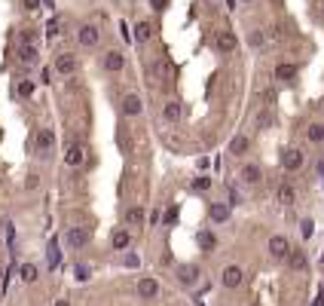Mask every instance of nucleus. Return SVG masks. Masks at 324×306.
I'll return each instance as SVG.
<instances>
[{
  "label": "nucleus",
  "instance_id": "nucleus-1",
  "mask_svg": "<svg viewBox=\"0 0 324 306\" xmlns=\"http://www.w3.org/2000/svg\"><path fill=\"white\" fill-rule=\"evenodd\" d=\"M89 236H92L89 226H71V230L64 233V245L67 248H86L89 245Z\"/></svg>",
  "mask_w": 324,
  "mask_h": 306
},
{
  "label": "nucleus",
  "instance_id": "nucleus-2",
  "mask_svg": "<svg viewBox=\"0 0 324 306\" xmlns=\"http://www.w3.org/2000/svg\"><path fill=\"white\" fill-rule=\"evenodd\" d=\"M34 147H37V156L49 160V156H52V147H55V135H52V129H40V132H37V138H34Z\"/></svg>",
  "mask_w": 324,
  "mask_h": 306
},
{
  "label": "nucleus",
  "instance_id": "nucleus-3",
  "mask_svg": "<svg viewBox=\"0 0 324 306\" xmlns=\"http://www.w3.org/2000/svg\"><path fill=\"white\" fill-rule=\"evenodd\" d=\"M55 71H59L61 77H74L77 74V59H74V55L71 52H59V55H55Z\"/></svg>",
  "mask_w": 324,
  "mask_h": 306
},
{
  "label": "nucleus",
  "instance_id": "nucleus-4",
  "mask_svg": "<svg viewBox=\"0 0 324 306\" xmlns=\"http://www.w3.org/2000/svg\"><path fill=\"white\" fill-rule=\"evenodd\" d=\"M19 61H21V64H37V61H40L37 43H19Z\"/></svg>",
  "mask_w": 324,
  "mask_h": 306
},
{
  "label": "nucleus",
  "instance_id": "nucleus-5",
  "mask_svg": "<svg viewBox=\"0 0 324 306\" xmlns=\"http://www.w3.org/2000/svg\"><path fill=\"white\" fill-rule=\"evenodd\" d=\"M178 282L181 285H196V282H199V266L196 264H183V266H178Z\"/></svg>",
  "mask_w": 324,
  "mask_h": 306
},
{
  "label": "nucleus",
  "instance_id": "nucleus-6",
  "mask_svg": "<svg viewBox=\"0 0 324 306\" xmlns=\"http://www.w3.org/2000/svg\"><path fill=\"white\" fill-rule=\"evenodd\" d=\"M236 46H239V40H236V34H233V31H221V34H217V49H221L223 55L236 52Z\"/></svg>",
  "mask_w": 324,
  "mask_h": 306
},
{
  "label": "nucleus",
  "instance_id": "nucleus-7",
  "mask_svg": "<svg viewBox=\"0 0 324 306\" xmlns=\"http://www.w3.org/2000/svg\"><path fill=\"white\" fill-rule=\"evenodd\" d=\"M156 294H159V285H156V279H150V276L138 279V297L150 300V297H156Z\"/></svg>",
  "mask_w": 324,
  "mask_h": 306
},
{
  "label": "nucleus",
  "instance_id": "nucleus-8",
  "mask_svg": "<svg viewBox=\"0 0 324 306\" xmlns=\"http://www.w3.org/2000/svg\"><path fill=\"white\" fill-rule=\"evenodd\" d=\"M282 163H284V168H287V172H297V168L303 165V150H297V147H291V150H284Z\"/></svg>",
  "mask_w": 324,
  "mask_h": 306
},
{
  "label": "nucleus",
  "instance_id": "nucleus-9",
  "mask_svg": "<svg viewBox=\"0 0 324 306\" xmlns=\"http://www.w3.org/2000/svg\"><path fill=\"white\" fill-rule=\"evenodd\" d=\"M269 251H272V257H287V254H291V242H287L284 236H272V239H269Z\"/></svg>",
  "mask_w": 324,
  "mask_h": 306
},
{
  "label": "nucleus",
  "instance_id": "nucleus-10",
  "mask_svg": "<svg viewBox=\"0 0 324 306\" xmlns=\"http://www.w3.org/2000/svg\"><path fill=\"white\" fill-rule=\"evenodd\" d=\"M141 110H144V101L138 95H125L122 98V113H125V117H138Z\"/></svg>",
  "mask_w": 324,
  "mask_h": 306
},
{
  "label": "nucleus",
  "instance_id": "nucleus-11",
  "mask_svg": "<svg viewBox=\"0 0 324 306\" xmlns=\"http://www.w3.org/2000/svg\"><path fill=\"white\" fill-rule=\"evenodd\" d=\"M122 221H125V226H141L144 224V208L141 205H129L125 214H122Z\"/></svg>",
  "mask_w": 324,
  "mask_h": 306
},
{
  "label": "nucleus",
  "instance_id": "nucleus-12",
  "mask_svg": "<svg viewBox=\"0 0 324 306\" xmlns=\"http://www.w3.org/2000/svg\"><path fill=\"white\" fill-rule=\"evenodd\" d=\"M122 64H125V59H122V52H104V71H122Z\"/></svg>",
  "mask_w": 324,
  "mask_h": 306
},
{
  "label": "nucleus",
  "instance_id": "nucleus-13",
  "mask_svg": "<svg viewBox=\"0 0 324 306\" xmlns=\"http://www.w3.org/2000/svg\"><path fill=\"white\" fill-rule=\"evenodd\" d=\"M242 279H245V273H242L239 266H226V269H223V285H226V288H239Z\"/></svg>",
  "mask_w": 324,
  "mask_h": 306
},
{
  "label": "nucleus",
  "instance_id": "nucleus-14",
  "mask_svg": "<svg viewBox=\"0 0 324 306\" xmlns=\"http://www.w3.org/2000/svg\"><path fill=\"white\" fill-rule=\"evenodd\" d=\"M77 37H80L83 46H95V43H98V28H95V25H83Z\"/></svg>",
  "mask_w": 324,
  "mask_h": 306
},
{
  "label": "nucleus",
  "instance_id": "nucleus-15",
  "mask_svg": "<svg viewBox=\"0 0 324 306\" xmlns=\"http://www.w3.org/2000/svg\"><path fill=\"white\" fill-rule=\"evenodd\" d=\"M251 147V141H248V135H236L233 141H229V153L233 156H245V150Z\"/></svg>",
  "mask_w": 324,
  "mask_h": 306
},
{
  "label": "nucleus",
  "instance_id": "nucleus-16",
  "mask_svg": "<svg viewBox=\"0 0 324 306\" xmlns=\"http://www.w3.org/2000/svg\"><path fill=\"white\" fill-rule=\"evenodd\" d=\"M150 37H153V25H150V21H138V25H135V40L147 43Z\"/></svg>",
  "mask_w": 324,
  "mask_h": 306
},
{
  "label": "nucleus",
  "instance_id": "nucleus-17",
  "mask_svg": "<svg viewBox=\"0 0 324 306\" xmlns=\"http://www.w3.org/2000/svg\"><path fill=\"white\" fill-rule=\"evenodd\" d=\"M211 221H214V224L229 221V205H223V202H214V205H211Z\"/></svg>",
  "mask_w": 324,
  "mask_h": 306
},
{
  "label": "nucleus",
  "instance_id": "nucleus-18",
  "mask_svg": "<svg viewBox=\"0 0 324 306\" xmlns=\"http://www.w3.org/2000/svg\"><path fill=\"white\" fill-rule=\"evenodd\" d=\"M260 165H245L242 168V181H245V184H260Z\"/></svg>",
  "mask_w": 324,
  "mask_h": 306
},
{
  "label": "nucleus",
  "instance_id": "nucleus-19",
  "mask_svg": "<svg viewBox=\"0 0 324 306\" xmlns=\"http://www.w3.org/2000/svg\"><path fill=\"white\" fill-rule=\"evenodd\" d=\"M162 117H165L168 122H178L181 120V101H168V104L162 107Z\"/></svg>",
  "mask_w": 324,
  "mask_h": 306
},
{
  "label": "nucleus",
  "instance_id": "nucleus-20",
  "mask_svg": "<svg viewBox=\"0 0 324 306\" xmlns=\"http://www.w3.org/2000/svg\"><path fill=\"white\" fill-rule=\"evenodd\" d=\"M129 242H132L129 230H117V233L110 236V245H113V248H120V251H122V248H129Z\"/></svg>",
  "mask_w": 324,
  "mask_h": 306
},
{
  "label": "nucleus",
  "instance_id": "nucleus-21",
  "mask_svg": "<svg viewBox=\"0 0 324 306\" xmlns=\"http://www.w3.org/2000/svg\"><path fill=\"white\" fill-rule=\"evenodd\" d=\"M64 163L67 165H80V163H83V147L71 144V147H67V153H64Z\"/></svg>",
  "mask_w": 324,
  "mask_h": 306
},
{
  "label": "nucleus",
  "instance_id": "nucleus-22",
  "mask_svg": "<svg viewBox=\"0 0 324 306\" xmlns=\"http://www.w3.org/2000/svg\"><path fill=\"white\" fill-rule=\"evenodd\" d=\"M297 77V64H279L275 67V80H294Z\"/></svg>",
  "mask_w": 324,
  "mask_h": 306
},
{
  "label": "nucleus",
  "instance_id": "nucleus-23",
  "mask_svg": "<svg viewBox=\"0 0 324 306\" xmlns=\"http://www.w3.org/2000/svg\"><path fill=\"white\" fill-rule=\"evenodd\" d=\"M294 199H297L294 187H291V184H282V187H279V202H282V205H294Z\"/></svg>",
  "mask_w": 324,
  "mask_h": 306
},
{
  "label": "nucleus",
  "instance_id": "nucleus-24",
  "mask_svg": "<svg viewBox=\"0 0 324 306\" xmlns=\"http://www.w3.org/2000/svg\"><path fill=\"white\" fill-rule=\"evenodd\" d=\"M306 138H309L312 144H321V141H324V126H321V122H312V126L306 129Z\"/></svg>",
  "mask_w": 324,
  "mask_h": 306
},
{
  "label": "nucleus",
  "instance_id": "nucleus-25",
  "mask_svg": "<svg viewBox=\"0 0 324 306\" xmlns=\"http://www.w3.org/2000/svg\"><path fill=\"white\" fill-rule=\"evenodd\" d=\"M59 239H52L49 242V251H46V260H49V266H59Z\"/></svg>",
  "mask_w": 324,
  "mask_h": 306
},
{
  "label": "nucleus",
  "instance_id": "nucleus-26",
  "mask_svg": "<svg viewBox=\"0 0 324 306\" xmlns=\"http://www.w3.org/2000/svg\"><path fill=\"white\" fill-rule=\"evenodd\" d=\"M287 260H291L294 269H306V254H303V251H291V254H287Z\"/></svg>",
  "mask_w": 324,
  "mask_h": 306
},
{
  "label": "nucleus",
  "instance_id": "nucleus-27",
  "mask_svg": "<svg viewBox=\"0 0 324 306\" xmlns=\"http://www.w3.org/2000/svg\"><path fill=\"white\" fill-rule=\"evenodd\" d=\"M19 273H21V282H37V266L34 264H25Z\"/></svg>",
  "mask_w": 324,
  "mask_h": 306
},
{
  "label": "nucleus",
  "instance_id": "nucleus-28",
  "mask_svg": "<svg viewBox=\"0 0 324 306\" xmlns=\"http://www.w3.org/2000/svg\"><path fill=\"white\" fill-rule=\"evenodd\" d=\"M214 242H217V239H214V233H208V230H202V233H199V245L205 248V251H211Z\"/></svg>",
  "mask_w": 324,
  "mask_h": 306
},
{
  "label": "nucleus",
  "instance_id": "nucleus-29",
  "mask_svg": "<svg viewBox=\"0 0 324 306\" xmlns=\"http://www.w3.org/2000/svg\"><path fill=\"white\" fill-rule=\"evenodd\" d=\"M37 37H40L37 28H25V31L19 34V43H37Z\"/></svg>",
  "mask_w": 324,
  "mask_h": 306
},
{
  "label": "nucleus",
  "instance_id": "nucleus-30",
  "mask_svg": "<svg viewBox=\"0 0 324 306\" xmlns=\"http://www.w3.org/2000/svg\"><path fill=\"white\" fill-rule=\"evenodd\" d=\"M300 233H303V236H306V239H309V236H312V233H315V224H312V221L306 218L303 224H300Z\"/></svg>",
  "mask_w": 324,
  "mask_h": 306
},
{
  "label": "nucleus",
  "instance_id": "nucleus-31",
  "mask_svg": "<svg viewBox=\"0 0 324 306\" xmlns=\"http://www.w3.org/2000/svg\"><path fill=\"white\" fill-rule=\"evenodd\" d=\"M263 43H266V34L263 31H254L251 34V46H263Z\"/></svg>",
  "mask_w": 324,
  "mask_h": 306
},
{
  "label": "nucleus",
  "instance_id": "nucleus-32",
  "mask_svg": "<svg viewBox=\"0 0 324 306\" xmlns=\"http://www.w3.org/2000/svg\"><path fill=\"white\" fill-rule=\"evenodd\" d=\"M193 187H196V190H208V187H211V178H205V175H202V178H196V181H193Z\"/></svg>",
  "mask_w": 324,
  "mask_h": 306
},
{
  "label": "nucleus",
  "instance_id": "nucleus-33",
  "mask_svg": "<svg viewBox=\"0 0 324 306\" xmlns=\"http://www.w3.org/2000/svg\"><path fill=\"white\" fill-rule=\"evenodd\" d=\"M77 279H80V282H86V279H89V269H86L83 264H80V266H77Z\"/></svg>",
  "mask_w": 324,
  "mask_h": 306
},
{
  "label": "nucleus",
  "instance_id": "nucleus-34",
  "mask_svg": "<svg viewBox=\"0 0 324 306\" xmlns=\"http://www.w3.org/2000/svg\"><path fill=\"white\" fill-rule=\"evenodd\" d=\"M315 16L324 21V0H318V3H315Z\"/></svg>",
  "mask_w": 324,
  "mask_h": 306
},
{
  "label": "nucleus",
  "instance_id": "nucleus-35",
  "mask_svg": "<svg viewBox=\"0 0 324 306\" xmlns=\"http://www.w3.org/2000/svg\"><path fill=\"white\" fill-rule=\"evenodd\" d=\"M229 202H233V205H239V190H236V187H229Z\"/></svg>",
  "mask_w": 324,
  "mask_h": 306
},
{
  "label": "nucleus",
  "instance_id": "nucleus-36",
  "mask_svg": "<svg viewBox=\"0 0 324 306\" xmlns=\"http://www.w3.org/2000/svg\"><path fill=\"white\" fill-rule=\"evenodd\" d=\"M31 89H34L31 83H21V86H19V92H21V95H31Z\"/></svg>",
  "mask_w": 324,
  "mask_h": 306
},
{
  "label": "nucleus",
  "instance_id": "nucleus-37",
  "mask_svg": "<svg viewBox=\"0 0 324 306\" xmlns=\"http://www.w3.org/2000/svg\"><path fill=\"white\" fill-rule=\"evenodd\" d=\"M25 6L28 9H40V0H25Z\"/></svg>",
  "mask_w": 324,
  "mask_h": 306
},
{
  "label": "nucleus",
  "instance_id": "nucleus-38",
  "mask_svg": "<svg viewBox=\"0 0 324 306\" xmlns=\"http://www.w3.org/2000/svg\"><path fill=\"white\" fill-rule=\"evenodd\" d=\"M318 175H324V156L318 160Z\"/></svg>",
  "mask_w": 324,
  "mask_h": 306
},
{
  "label": "nucleus",
  "instance_id": "nucleus-39",
  "mask_svg": "<svg viewBox=\"0 0 324 306\" xmlns=\"http://www.w3.org/2000/svg\"><path fill=\"white\" fill-rule=\"evenodd\" d=\"M55 306H71V303H67V300H55Z\"/></svg>",
  "mask_w": 324,
  "mask_h": 306
},
{
  "label": "nucleus",
  "instance_id": "nucleus-40",
  "mask_svg": "<svg viewBox=\"0 0 324 306\" xmlns=\"http://www.w3.org/2000/svg\"><path fill=\"white\" fill-rule=\"evenodd\" d=\"M226 6H229V9H236V0H226Z\"/></svg>",
  "mask_w": 324,
  "mask_h": 306
}]
</instances>
